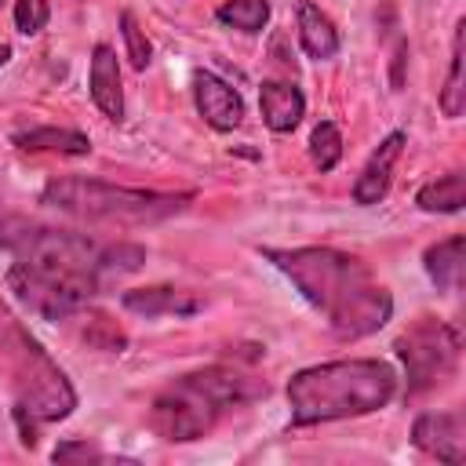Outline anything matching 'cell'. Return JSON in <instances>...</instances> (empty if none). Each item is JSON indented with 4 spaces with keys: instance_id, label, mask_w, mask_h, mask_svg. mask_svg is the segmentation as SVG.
Listing matches in <instances>:
<instances>
[{
    "instance_id": "obj_3",
    "label": "cell",
    "mask_w": 466,
    "mask_h": 466,
    "mask_svg": "<svg viewBox=\"0 0 466 466\" xmlns=\"http://www.w3.org/2000/svg\"><path fill=\"white\" fill-rule=\"evenodd\" d=\"M0 248H7L18 262L91 277L98 288L135 273L146 262V251L138 244H98L87 233L29 222L15 211H0Z\"/></svg>"
},
{
    "instance_id": "obj_25",
    "label": "cell",
    "mask_w": 466,
    "mask_h": 466,
    "mask_svg": "<svg viewBox=\"0 0 466 466\" xmlns=\"http://www.w3.org/2000/svg\"><path fill=\"white\" fill-rule=\"evenodd\" d=\"M69 459H84V462H87V459H95V462H98V459H106V455H102L95 444L66 441V444H58V448H55V462H69Z\"/></svg>"
},
{
    "instance_id": "obj_24",
    "label": "cell",
    "mask_w": 466,
    "mask_h": 466,
    "mask_svg": "<svg viewBox=\"0 0 466 466\" xmlns=\"http://www.w3.org/2000/svg\"><path fill=\"white\" fill-rule=\"evenodd\" d=\"M84 339L91 342V346H98V350H113V353H120L124 350V331L109 320V317H102V313H95L87 324H84Z\"/></svg>"
},
{
    "instance_id": "obj_12",
    "label": "cell",
    "mask_w": 466,
    "mask_h": 466,
    "mask_svg": "<svg viewBox=\"0 0 466 466\" xmlns=\"http://www.w3.org/2000/svg\"><path fill=\"white\" fill-rule=\"evenodd\" d=\"M87 91H91V102L102 109V116H109V120H124L120 66H116V51H113L109 44H95V51H91Z\"/></svg>"
},
{
    "instance_id": "obj_18",
    "label": "cell",
    "mask_w": 466,
    "mask_h": 466,
    "mask_svg": "<svg viewBox=\"0 0 466 466\" xmlns=\"http://www.w3.org/2000/svg\"><path fill=\"white\" fill-rule=\"evenodd\" d=\"M415 204L422 211H430V215H455V211H462V204H466V175L462 171H448V175L426 182L419 189Z\"/></svg>"
},
{
    "instance_id": "obj_4",
    "label": "cell",
    "mask_w": 466,
    "mask_h": 466,
    "mask_svg": "<svg viewBox=\"0 0 466 466\" xmlns=\"http://www.w3.org/2000/svg\"><path fill=\"white\" fill-rule=\"evenodd\" d=\"M255 397H266V382L255 375L229 368V364H211L200 371H189L175 382H167L149 408V426L164 441H197L215 430V422Z\"/></svg>"
},
{
    "instance_id": "obj_2",
    "label": "cell",
    "mask_w": 466,
    "mask_h": 466,
    "mask_svg": "<svg viewBox=\"0 0 466 466\" xmlns=\"http://www.w3.org/2000/svg\"><path fill=\"white\" fill-rule=\"evenodd\" d=\"M397 393V371L375 357H350L313 364L291 375L288 408L295 426L357 419L386 408Z\"/></svg>"
},
{
    "instance_id": "obj_22",
    "label": "cell",
    "mask_w": 466,
    "mask_h": 466,
    "mask_svg": "<svg viewBox=\"0 0 466 466\" xmlns=\"http://www.w3.org/2000/svg\"><path fill=\"white\" fill-rule=\"evenodd\" d=\"M120 36H124V47H127L131 66H135V69H146V66H149V58H153V44L146 40V33L138 29V22H135V15H131V11H124V15H120Z\"/></svg>"
},
{
    "instance_id": "obj_8",
    "label": "cell",
    "mask_w": 466,
    "mask_h": 466,
    "mask_svg": "<svg viewBox=\"0 0 466 466\" xmlns=\"http://www.w3.org/2000/svg\"><path fill=\"white\" fill-rule=\"evenodd\" d=\"M404 375H408V393L419 397L441 382H448L459 368V331L437 317H419L397 342H393Z\"/></svg>"
},
{
    "instance_id": "obj_10",
    "label": "cell",
    "mask_w": 466,
    "mask_h": 466,
    "mask_svg": "<svg viewBox=\"0 0 466 466\" xmlns=\"http://www.w3.org/2000/svg\"><path fill=\"white\" fill-rule=\"evenodd\" d=\"M193 102L204 124H211L215 131H233L244 120V98L237 95V87L208 69L193 73Z\"/></svg>"
},
{
    "instance_id": "obj_7",
    "label": "cell",
    "mask_w": 466,
    "mask_h": 466,
    "mask_svg": "<svg viewBox=\"0 0 466 466\" xmlns=\"http://www.w3.org/2000/svg\"><path fill=\"white\" fill-rule=\"evenodd\" d=\"M7 291L36 317L44 320H69L76 317L102 288L91 277L80 273H62L33 262H15L7 269Z\"/></svg>"
},
{
    "instance_id": "obj_13",
    "label": "cell",
    "mask_w": 466,
    "mask_h": 466,
    "mask_svg": "<svg viewBox=\"0 0 466 466\" xmlns=\"http://www.w3.org/2000/svg\"><path fill=\"white\" fill-rule=\"evenodd\" d=\"M124 309L138 313V317H189L197 313L204 302L193 291L182 288H167V284H153V288H131L120 295Z\"/></svg>"
},
{
    "instance_id": "obj_21",
    "label": "cell",
    "mask_w": 466,
    "mask_h": 466,
    "mask_svg": "<svg viewBox=\"0 0 466 466\" xmlns=\"http://www.w3.org/2000/svg\"><path fill=\"white\" fill-rule=\"evenodd\" d=\"M309 157H313V164L320 171H335V164L342 160V131H339V124L320 120L313 127V135H309Z\"/></svg>"
},
{
    "instance_id": "obj_9",
    "label": "cell",
    "mask_w": 466,
    "mask_h": 466,
    "mask_svg": "<svg viewBox=\"0 0 466 466\" xmlns=\"http://www.w3.org/2000/svg\"><path fill=\"white\" fill-rule=\"evenodd\" d=\"M411 444L441 462L459 466L466 459V422L459 411H422L411 426Z\"/></svg>"
},
{
    "instance_id": "obj_23",
    "label": "cell",
    "mask_w": 466,
    "mask_h": 466,
    "mask_svg": "<svg viewBox=\"0 0 466 466\" xmlns=\"http://www.w3.org/2000/svg\"><path fill=\"white\" fill-rule=\"evenodd\" d=\"M51 18V4L47 0H15V29L22 36H36Z\"/></svg>"
},
{
    "instance_id": "obj_11",
    "label": "cell",
    "mask_w": 466,
    "mask_h": 466,
    "mask_svg": "<svg viewBox=\"0 0 466 466\" xmlns=\"http://www.w3.org/2000/svg\"><path fill=\"white\" fill-rule=\"evenodd\" d=\"M404 131H393V135H386L382 142H379V149L368 157V164H364V171L357 175V182H353V200L357 204H379L386 193H390V178H393V164L400 160V153H404Z\"/></svg>"
},
{
    "instance_id": "obj_20",
    "label": "cell",
    "mask_w": 466,
    "mask_h": 466,
    "mask_svg": "<svg viewBox=\"0 0 466 466\" xmlns=\"http://www.w3.org/2000/svg\"><path fill=\"white\" fill-rule=\"evenodd\" d=\"M215 18L240 33H262V25L269 22V0H226Z\"/></svg>"
},
{
    "instance_id": "obj_16",
    "label": "cell",
    "mask_w": 466,
    "mask_h": 466,
    "mask_svg": "<svg viewBox=\"0 0 466 466\" xmlns=\"http://www.w3.org/2000/svg\"><path fill=\"white\" fill-rule=\"evenodd\" d=\"M15 146L25 153H58V157H87L91 138L73 127H29L15 135Z\"/></svg>"
},
{
    "instance_id": "obj_26",
    "label": "cell",
    "mask_w": 466,
    "mask_h": 466,
    "mask_svg": "<svg viewBox=\"0 0 466 466\" xmlns=\"http://www.w3.org/2000/svg\"><path fill=\"white\" fill-rule=\"evenodd\" d=\"M0 7H4V0H0Z\"/></svg>"
},
{
    "instance_id": "obj_14",
    "label": "cell",
    "mask_w": 466,
    "mask_h": 466,
    "mask_svg": "<svg viewBox=\"0 0 466 466\" xmlns=\"http://www.w3.org/2000/svg\"><path fill=\"white\" fill-rule=\"evenodd\" d=\"M258 109H262V124L277 135L284 131H295L302 113H306V98L295 84L288 80H266L258 87Z\"/></svg>"
},
{
    "instance_id": "obj_1",
    "label": "cell",
    "mask_w": 466,
    "mask_h": 466,
    "mask_svg": "<svg viewBox=\"0 0 466 466\" xmlns=\"http://www.w3.org/2000/svg\"><path fill=\"white\" fill-rule=\"evenodd\" d=\"M299 295L328 317V328L353 342L379 331L393 317L390 291L371 277V269L335 248H266L262 251Z\"/></svg>"
},
{
    "instance_id": "obj_6",
    "label": "cell",
    "mask_w": 466,
    "mask_h": 466,
    "mask_svg": "<svg viewBox=\"0 0 466 466\" xmlns=\"http://www.w3.org/2000/svg\"><path fill=\"white\" fill-rule=\"evenodd\" d=\"M40 200L69 218L84 222H120V226H149L164 222L193 200V193H157V189H131L113 186L102 178H51Z\"/></svg>"
},
{
    "instance_id": "obj_15",
    "label": "cell",
    "mask_w": 466,
    "mask_h": 466,
    "mask_svg": "<svg viewBox=\"0 0 466 466\" xmlns=\"http://www.w3.org/2000/svg\"><path fill=\"white\" fill-rule=\"evenodd\" d=\"M295 18H299V44H302V51L309 58L324 62V58H335L339 55V44H342L339 40V29H335V22L313 0H299Z\"/></svg>"
},
{
    "instance_id": "obj_19",
    "label": "cell",
    "mask_w": 466,
    "mask_h": 466,
    "mask_svg": "<svg viewBox=\"0 0 466 466\" xmlns=\"http://www.w3.org/2000/svg\"><path fill=\"white\" fill-rule=\"evenodd\" d=\"M462 36H466V22L459 18L455 36H451V69H448V80L441 87V109H444V116H462V109H466V55H462Z\"/></svg>"
},
{
    "instance_id": "obj_17",
    "label": "cell",
    "mask_w": 466,
    "mask_h": 466,
    "mask_svg": "<svg viewBox=\"0 0 466 466\" xmlns=\"http://www.w3.org/2000/svg\"><path fill=\"white\" fill-rule=\"evenodd\" d=\"M422 262H426L430 280L441 291H459V284H462V237L455 233L448 240H437L433 248H426Z\"/></svg>"
},
{
    "instance_id": "obj_5",
    "label": "cell",
    "mask_w": 466,
    "mask_h": 466,
    "mask_svg": "<svg viewBox=\"0 0 466 466\" xmlns=\"http://www.w3.org/2000/svg\"><path fill=\"white\" fill-rule=\"evenodd\" d=\"M0 353L15 375V419L22 430V444H36L40 422H58L76 408V393L66 371L47 357V350L15 320V313L0 302Z\"/></svg>"
}]
</instances>
